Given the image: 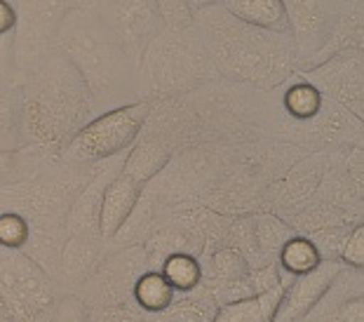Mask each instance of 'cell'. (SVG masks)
<instances>
[{"label": "cell", "mask_w": 364, "mask_h": 322, "mask_svg": "<svg viewBox=\"0 0 364 322\" xmlns=\"http://www.w3.org/2000/svg\"><path fill=\"white\" fill-rule=\"evenodd\" d=\"M17 85V122L21 149L59 156L71 136L95 118L92 102L78 71L50 50L28 66Z\"/></svg>", "instance_id": "obj_1"}, {"label": "cell", "mask_w": 364, "mask_h": 322, "mask_svg": "<svg viewBox=\"0 0 364 322\" xmlns=\"http://www.w3.org/2000/svg\"><path fill=\"white\" fill-rule=\"evenodd\" d=\"M52 50L78 71L97 109H118L139 95L136 61L92 7H71L61 14Z\"/></svg>", "instance_id": "obj_2"}, {"label": "cell", "mask_w": 364, "mask_h": 322, "mask_svg": "<svg viewBox=\"0 0 364 322\" xmlns=\"http://www.w3.org/2000/svg\"><path fill=\"white\" fill-rule=\"evenodd\" d=\"M214 68L228 78L257 87H273L296 71V50L289 33H273L226 12L216 5L193 14Z\"/></svg>", "instance_id": "obj_3"}, {"label": "cell", "mask_w": 364, "mask_h": 322, "mask_svg": "<svg viewBox=\"0 0 364 322\" xmlns=\"http://www.w3.org/2000/svg\"><path fill=\"white\" fill-rule=\"evenodd\" d=\"M216 75L196 26H165L146 45L136 66L139 95H176L193 90Z\"/></svg>", "instance_id": "obj_4"}, {"label": "cell", "mask_w": 364, "mask_h": 322, "mask_svg": "<svg viewBox=\"0 0 364 322\" xmlns=\"http://www.w3.org/2000/svg\"><path fill=\"white\" fill-rule=\"evenodd\" d=\"M149 113V99H139V102L99 113L71 136L59 158H64L68 165H97L120 156L141 136Z\"/></svg>", "instance_id": "obj_5"}, {"label": "cell", "mask_w": 364, "mask_h": 322, "mask_svg": "<svg viewBox=\"0 0 364 322\" xmlns=\"http://www.w3.org/2000/svg\"><path fill=\"white\" fill-rule=\"evenodd\" d=\"M57 294L54 280L33 257L21 249L0 247V304L14 322L52 311Z\"/></svg>", "instance_id": "obj_6"}, {"label": "cell", "mask_w": 364, "mask_h": 322, "mask_svg": "<svg viewBox=\"0 0 364 322\" xmlns=\"http://www.w3.org/2000/svg\"><path fill=\"white\" fill-rule=\"evenodd\" d=\"M92 10L118 36L136 66L146 45L165 28L156 0H97Z\"/></svg>", "instance_id": "obj_7"}, {"label": "cell", "mask_w": 364, "mask_h": 322, "mask_svg": "<svg viewBox=\"0 0 364 322\" xmlns=\"http://www.w3.org/2000/svg\"><path fill=\"white\" fill-rule=\"evenodd\" d=\"M282 3L296 61L315 64L341 19L334 0H282Z\"/></svg>", "instance_id": "obj_8"}, {"label": "cell", "mask_w": 364, "mask_h": 322, "mask_svg": "<svg viewBox=\"0 0 364 322\" xmlns=\"http://www.w3.org/2000/svg\"><path fill=\"white\" fill-rule=\"evenodd\" d=\"M317 80V90L329 92L346 109L362 116V50H346L320 61L315 68H304Z\"/></svg>", "instance_id": "obj_9"}, {"label": "cell", "mask_w": 364, "mask_h": 322, "mask_svg": "<svg viewBox=\"0 0 364 322\" xmlns=\"http://www.w3.org/2000/svg\"><path fill=\"white\" fill-rule=\"evenodd\" d=\"M341 273H343V262L341 259H322L320 266L313 268L311 273L299 275L291 282V287H284V296L280 308H277L275 322H296L306 318L322 301Z\"/></svg>", "instance_id": "obj_10"}, {"label": "cell", "mask_w": 364, "mask_h": 322, "mask_svg": "<svg viewBox=\"0 0 364 322\" xmlns=\"http://www.w3.org/2000/svg\"><path fill=\"white\" fill-rule=\"evenodd\" d=\"M120 165H122V160L118 165H111V163H106V160L95 165V170L87 176L82 190L75 193L71 205H68V212L64 219L66 235H82V237L102 240V237H99V210H102V198H104L108 181L120 172Z\"/></svg>", "instance_id": "obj_11"}, {"label": "cell", "mask_w": 364, "mask_h": 322, "mask_svg": "<svg viewBox=\"0 0 364 322\" xmlns=\"http://www.w3.org/2000/svg\"><path fill=\"white\" fill-rule=\"evenodd\" d=\"M141 195L144 188L120 172L108 181L102 198V210H99V237L102 240H113L122 231Z\"/></svg>", "instance_id": "obj_12"}, {"label": "cell", "mask_w": 364, "mask_h": 322, "mask_svg": "<svg viewBox=\"0 0 364 322\" xmlns=\"http://www.w3.org/2000/svg\"><path fill=\"white\" fill-rule=\"evenodd\" d=\"M169 160H172V153L162 146V141L153 139V136H144V139H136L132 144L129 151H125L120 174H125L127 179L146 188V183L156 179L167 167Z\"/></svg>", "instance_id": "obj_13"}, {"label": "cell", "mask_w": 364, "mask_h": 322, "mask_svg": "<svg viewBox=\"0 0 364 322\" xmlns=\"http://www.w3.org/2000/svg\"><path fill=\"white\" fill-rule=\"evenodd\" d=\"M282 296H284V285L268 289L263 294L221 304L212 322H275Z\"/></svg>", "instance_id": "obj_14"}, {"label": "cell", "mask_w": 364, "mask_h": 322, "mask_svg": "<svg viewBox=\"0 0 364 322\" xmlns=\"http://www.w3.org/2000/svg\"><path fill=\"white\" fill-rule=\"evenodd\" d=\"M223 7L228 14L250 26L273 33H289L282 0H223Z\"/></svg>", "instance_id": "obj_15"}, {"label": "cell", "mask_w": 364, "mask_h": 322, "mask_svg": "<svg viewBox=\"0 0 364 322\" xmlns=\"http://www.w3.org/2000/svg\"><path fill=\"white\" fill-rule=\"evenodd\" d=\"M216 311H219V301L209 292H193L183 294L181 301H172L165 311L160 313H146L144 322H212Z\"/></svg>", "instance_id": "obj_16"}, {"label": "cell", "mask_w": 364, "mask_h": 322, "mask_svg": "<svg viewBox=\"0 0 364 322\" xmlns=\"http://www.w3.org/2000/svg\"><path fill=\"white\" fill-rule=\"evenodd\" d=\"M99 240L95 237H82V235H66L64 245L59 252V266L61 273L66 275V280L82 282L90 278V273L95 271L99 262Z\"/></svg>", "instance_id": "obj_17"}, {"label": "cell", "mask_w": 364, "mask_h": 322, "mask_svg": "<svg viewBox=\"0 0 364 322\" xmlns=\"http://www.w3.org/2000/svg\"><path fill=\"white\" fill-rule=\"evenodd\" d=\"M174 294L176 292L172 289V285L165 280V275L160 271H144L134 280V287H132L134 304L139 306V311H144V313L165 311L167 306L174 301Z\"/></svg>", "instance_id": "obj_18"}, {"label": "cell", "mask_w": 364, "mask_h": 322, "mask_svg": "<svg viewBox=\"0 0 364 322\" xmlns=\"http://www.w3.org/2000/svg\"><path fill=\"white\" fill-rule=\"evenodd\" d=\"M160 273L165 275V280L172 285L174 292L181 294H188L203 285V266L188 252H172V254H167L160 266Z\"/></svg>", "instance_id": "obj_19"}, {"label": "cell", "mask_w": 364, "mask_h": 322, "mask_svg": "<svg viewBox=\"0 0 364 322\" xmlns=\"http://www.w3.org/2000/svg\"><path fill=\"white\" fill-rule=\"evenodd\" d=\"M277 254H280V266L284 268V273L294 275V278L311 273L313 268H317L322 262V254H320V249H317V245L311 237H301V235H291Z\"/></svg>", "instance_id": "obj_20"}, {"label": "cell", "mask_w": 364, "mask_h": 322, "mask_svg": "<svg viewBox=\"0 0 364 322\" xmlns=\"http://www.w3.org/2000/svg\"><path fill=\"white\" fill-rule=\"evenodd\" d=\"M282 104L294 120H313L322 111V92L315 87V82L296 80L284 90Z\"/></svg>", "instance_id": "obj_21"}, {"label": "cell", "mask_w": 364, "mask_h": 322, "mask_svg": "<svg viewBox=\"0 0 364 322\" xmlns=\"http://www.w3.org/2000/svg\"><path fill=\"white\" fill-rule=\"evenodd\" d=\"M19 122L14 85H0V151H19Z\"/></svg>", "instance_id": "obj_22"}, {"label": "cell", "mask_w": 364, "mask_h": 322, "mask_svg": "<svg viewBox=\"0 0 364 322\" xmlns=\"http://www.w3.org/2000/svg\"><path fill=\"white\" fill-rule=\"evenodd\" d=\"M209 275L216 282H237L250 278V264L240 249L226 247L209 259Z\"/></svg>", "instance_id": "obj_23"}, {"label": "cell", "mask_w": 364, "mask_h": 322, "mask_svg": "<svg viewBox=\"0 0 364 322\" xmlns=\"http://www.w3.org/2000/svg\"><path fill=\"white\" fill-rule=\"evenodd\" d=\"M31 240V221L19 212L0 214V247L24 249Z\"/></svg>", "instance_id": "obj_24"}, {"label": "cell", "mask_w": 364, "mask_h": 322, "mask_svg": "<svg viewBox=\"0 0 364 322\" xmlns=\"http://www.w3.org/2000/svg\"><path fill=\"white\" fill-rule=\"evenodd\" d=\"M31 158H33V151L31 149L0 151V188L26 181L31 174L28 167Z\"/></svg>", "instance_id": "obj_25"}, {"label": "cell", "mask_w": 364, "mask_h": 322, "mask_svg": "<svg viewBox=\"0 0 364 322\" xmlns=\"http://www.w3.org/2000/svg\"><path fill=\"white\" fill-rule=\"evenodd\" d=\"M291 235L294 233L289 231V226L282 224L280 219L268 217V214L259 217L257 224H254V237H257L261 252H280V247Z\"/></svg>", "instance_id": "obj_26"}, {"label": "cell", "mask_w": 364, "mask_h": 322, "mask_svg": "<svg viewBox=\"0 0 364 322\" xmlns=\"http://www.w3.org/2000/svg\"><path fill=\"white\" fill-rule=\"evenodd\" d=\"M50 322H90V308L80 296L64 294L54 304Z\"/></svg>", "instance_id": "obj_27"}, {"label": "cell", "mask_w": 364, "mask_h": 322, "mask_svg": "<svg viewBox=\"0 0 364 322\" xmlns=\"http://www.w3.org/2000/svg\"><path fill=\"white\" fill-rule=\"evenodd\" d=\"M162 24L169 28H188L193 26V14L186 0H156Z\"/></svg>", "instance_id": "obj_28"}, {"label": "cell", "mask_w": 364, "mask_h": 322, "mask_svg": "<svg viewBox=\"0 0 364 322\" xmlns=\"http://www.w3.org/2000/svg\"><path fill=\"white\" fill-rule=\"evenodd\" d=\"M90 322H144V318L125 301L104 304L97 311H90Z\"/></svg>", "instance_id": "obj_29"}, {"label": "cell", "mask_w": 364, "mask_h": 322, "mask_svg": "<svg viewBox=\"0 0 364 322\" xmlns=\"http://www.w3.org/2000/svg\"><path fill=\"white\" fill-rule=\"evenodd\" d=\"M341 262L353 268L364 266V226L360 224L355 231L348 233L343 249H341Z\"/></svg>", "instance_id": "obj_30"}, {"label": "cell", "mask_w": 364, "mask_h": 322, "mask_svg": "<svg viewBox=\"0 0 364 322\" xmlns=\"http://www.w3.org/2000/svg\"><path fill=\"white\" fill-rule=\"evenodd\" d=\"M19 24V10L14 3H7V0H0V41L7 36H12L17 31Z\"/></svg>", "instance_id": "obj_31"}, {"label": "cell", "mask_w": 364, "mask_h": 322, "mask_svg": "<svg viewBox=\"0 0 364 322\" xmlns=\"http://www.w3.org/2000/svg\"><path fill=\"white\" fill-rule=\"evenodd\" d=\"M334 316H336L338 322H364V301H362V296L350 299V301H346L343 306H338Z\"/></svg>", "instance_id": "obj_32"}, {"label": "cell", "mask_w": 364, "mask_h": 322, "mask_svg": "<svg viewBox=\"0 0 364 322\" xmlns=\"http://www.w3.org/2000/svg\"><path fill=\"white\" fill-rule=\"evenodd\" d=\"M221 3H223V0H186V5H188L191 14H198V12H203V10H209V7L221 5Z\"/></svg>", "instance_id": "obj_33"}, {"label": "cell", "mask_w": 364, "mask_h": 322, "mask_svg": "<svg viewBox=\"0 0 364 322\" xmlns=\"http://www.w3.org/2000/svg\"><path fill=\"white\" fill-rule=\"evenodd\" d=\"M68 7H95L97 0H66Z\"/></svg>", "instance_id": "obj_34"}, {"label": "cell", "mask_w": 364, "mask_h": 322, "mask_svg": "<svg viewBox=\"0 0 364 322\" xmlns=\"http://www.w3.org/2000/svg\"><path fill=\"white\" fill-rule=\"evenodd\" d=\"M322 322H338V320H336V316H334V313H331V316H329L327 320H322Z\"/></svg>", "instance_id": "obj_35"}, {"label": "cell", "mask_w": 364, "mask_h": 322, "mask_svg": "<svg viewBox=\"0 0 364 322\" xmlns=\"http://www.w3.org/2000/svg\"><path fill=\"white\" fill-rule=\"evenodd\" d=\"M7 3H14V5H19V0H7Z\"/></svg>", "instance_id": "obj_36"}]
</instances>
